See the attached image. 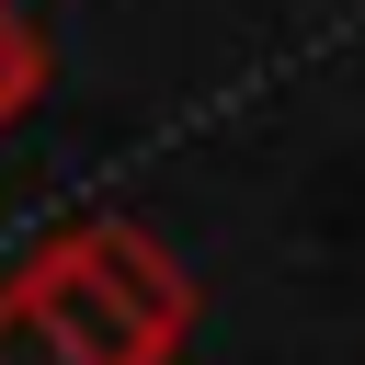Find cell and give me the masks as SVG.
Masks as SVG:
<instances>
[{"label":"cell","instance_id":"cell-1","mask_svg":"<svg viewBox=\"0 0 365 365\" xmlns=\"http://www.w3.org/2000/svg\"><path fill=\"white\" fill-rule=\"evenodd\" d=\"M23 308L80 354V365H171L182 331H194V285L182 262L137 228V217H80L57 228L46 251L11 262Z\"/></svg>","mask_w":365,"mask_h":365},{"label":"cell","instance_id":"cell-2","mask_svg":"<svg viewBox=\"0 0 365 365\" xmlns=\"http://www.w3.org/2000/svg\"><path fill=\"white\" fill-rule=\"evenodd\" d=\"M34 91H46V46H34V23H23V11L0 0V125H11V114H23Z\"/></svg>","mask_w":365,"mask_h":365},{"label":"cell","instance_id":"cell-3","mask_svg":"<svg viewBox=\"0 0 365 365\" xmlns=\"http://www.w3.org/2000/svg\"><path fill=\"white\" fill-rule=\"evenodd\" d=\"M0 365H80V354L23 308V285H11V274H0Z\"/></svg>","mask_w":365,"mask_h":365}]
</instances>
